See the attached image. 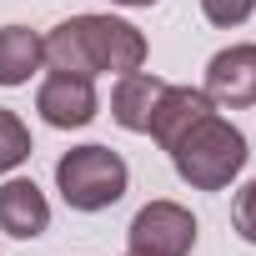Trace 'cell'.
<instances>
[{
  "label": "cell",
  "instance_id": "6da1fadb",
  "mask_svg": "<svg viewBox=\"0 0 256 256\" xmlns=\"http://www.w3.org/2000/svg\"><path fill=\"white\" fill-rule=\"evenodd\" d=\"M46 40V66L50 70H70V76H126V70H141L151 46L146 36L120 20V16H70L60 20Z\"/></svg>",
  "mask_w": 256,
  "mask_h": 256
},
{
  "label": "cell",
  "instance_id": "7a4b0ae2",
  "mask_svg": "<svg viewBox=\"0 0 256 256\" xmlns=\"http://www.w3.org/2000/svg\"><path fill=\"white\" fill-rule=\"evenodd\" d=\"M166 156H171L176 176H181L191 191H226V186L246 171V161H251L241 126L226 120V116H216V110L201 116Z\"/></svg>",
  "mask_w": 256,
  "mask_h": 256
},
{
  "label": "cell",
  "instance_id": "3957f363",
  "mask_svg": "<svg viewBox=\"0 0 256 256\" xmlns=\"http://www.w3.org/2000/svg\"><path fill=\"white\" fill-rule=\"evenodd\" d=\"M126 186H131V166L120 161V151L90 141V146H70L56 161V191L70 211H110Z\"/></svg>",
  "mask_w": 256,
  "mask_h": 256
},
{
  "label": "cell",
  "instance_id": "277c9868",
  "mask_svg": "<svg viewBox=\"0 0 256 256\" xmlns=\"http://www.w3.org/2000/svg\"><path fill=\"white\" fill-rule=\"evenodd\" d=\"M126 246L136 256H191L196 216L181 201H146L126 226Z\"/></svg>",
  "mask_w": 256,
  "mask_h": 256
},
{
  "label": "cell",
  "instance_id": "5b68a950",
  "mask_svg": "<svg viewBox=\"0 0 256 256\" xmlns=\"http://www.w3.org/2000/svg\"><path fill=\"white\" fill-rule=\"evenodd\" d=\"M36 110L46 126L56 131H80L100 116V96H96V80L90 76H70V70H50L40 86H36Z\"/></svg>",
  "mask_w": 256,
  "mask_h": 256
},
{
  "label": "cell",
  "instance_id": "8992f818",
  "mask_svg": "<svg viewBox=\"0 0 256 256\" xmlns=\"http://www.w3.org/2000/svg\"><path fill=\"white\" fill-rule=\"evenodd\" d=\"M201 90L226 110L256 106V40H236V46L216 50L206 60V86Z\"/></svg>",
  "mask_w": 256,
  "mask_h": 256
},
{
  "label": "cell",
  "instance_id": "52a82bcc",
  "mask_svg": "<svg viewBox=\"0 0 256 256\" xmlns=\"http://www.w3.org/2000/svg\"><path fill=\"white\" fill-rule=\"evenodd\" d=\"M216 110V100L201 90V86H166L161 96H156V106H151V126H146V136L161 146V151H171L191 126L201 120V116H211Z\"/></svg>",
  "mask_w": 256,
  "mask_h": 256
},
{
  "label": "cell",
  "instance_id": "ba28073f",
  "mask_svg": "<svg viewBox=\"0 0 256 256\" xmlns=\"http://www.w3.org/2000/svg\"><path fill=\"white\" fill-rule=\"evenodd\" d=\"M0 231L16 241H36L50 231V201L30 176H6L0 181Z\"/></svg>",
  "mask_w": 256,
  "mask_h": 256
},
{
  "label": "cell",
  "instance_id": "9c48e42d",
  "mask_svg": "<svg viewBox=\"0 0 256 256\" xmlns=\"http://www.w3.org/2000/svg\"><path fill=\"white\" fill-rule=\"evenodd\" d=\"M161 90H166V80L151 76V70H126V76H116V86H110V120L120 126V131H131V136H146L151 106H156Z\"/></svg>",
  "mask_w": 256,
  "mask_h": 256
},
{
  "label": "cell",
  "instance_id": "30bf717a",
  "mask_svg": "<svg viewBox=\"0 0 256 256\" xmlns=\"http://www.w3.org/2000/svg\"><path fill=\"white\" fill-rule=\"evenodd\" d=\"M40 66H46V40L30 26H0V86L6 90L30 86Z\"/></svg>",
  "mask_w": 256,
  "mask_h": 256
},
{
  "label": "cell",
  "instance_id": "8fae6325",
  "mask_svg": "<svg viewBox=\"0 0 256 256\" xmlns=\"http://www.w3.org/2000/svg\"><path fill=\"white\" fill-rule=\"evenodd\" d=\"M36 141H30V126L10 110V106H0V176H10L30 161Z\"/></svg>",
  "mask_w": 256,
  "mask_h": 256
},
{
  "label": "cell",
  "instance_id": "7c38bea8",
  "mask_svg": "<svg viewBox=\"0 0 256 256\" xmlns=\"http://www.w3.org/2000/svg\"><path fill=\"white\" fill-rule=\"evenodd\" d=\"M201 16L216 26V30H236L256 16V0H201Z\"/></svg>",
  "mask_w": 256,
  "mask_h": 256
},
{
  "label": "cell",
  "instance_id": "4fadbf2b",
  "mask_svg": "<svg viewBox=\"0 0 256 256\" xmlns=\"http://www.w3.org/2000/svg\"><path fill=\"white\" fill-rule=\"evenodd\" d=\"M231 221H236V236H241L246 246H256V176L236 191V201H231Z\"/></svg>",
  "mask_w": 256,
  "mask_h": 256
},
{
  "label": "cell",
  "instance_id": "5bb4252c",
  "mask_svg": "<svg viewBox=\"0 0 256 256\" xmlns=\"http://www.w3.org/2000/svg\"><path fill=\"white\" fill-rule=\"evenodd\" d=\"M110 6H126V10H151V6H161V0H110Z\"/></svg>",
  "mask_w": 256,
  "mask_h": 256
},
{
  "label": "cell",
  "instance_id": "9a60e30c",
  "mask_svg": "<svg viewBox=\"0 0 256 256\" xmlns=\"http://www.w3.org/2000/svg\"><path fill=\"white\" fill-rule=\"evenodd\" d=\"M126 256H136V251H126Z\"/></svg>",
  "mask_w": 256,
  "mask_h": 256
}]
</instances>
